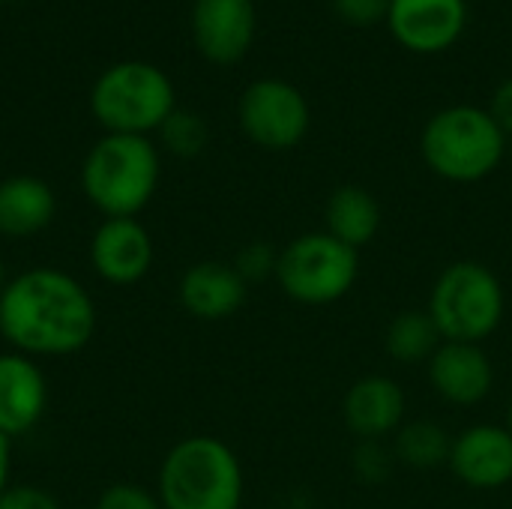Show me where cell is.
<instances>
[{"label": "cell", "instance_id": "6da1fadb", "mask_svg": "<svg viewBox=\"0 0 512 509\" xmlns=\"http://www.w3.org/2000/svg\"><path fill=\"white\" fill-rule=\"evenodd\" d=\"M96 303L57 267H30L0 291V336L24 357H69L90 345Z\"/></svg>", "mask_w": 512, "mask_h": 509}, {"label": "cell", "instance_id": "7a4b0ae2", "mask_svg": "<svg viewBox=\"0 0 512 509\" xmlns=\"http://www.w3.org/2000/svg\"><path fill=\"white\" fill-rule=\"evenodd\" d=\"M159 150L147 135H105L81 165V192L105 219H135L156 195Z\"/></svg>", "mask_w": 512, "mask_h": 509}, {"label": "cell", "instance_id": "3957f363", "mask_svg": "<svg viewBox=\"0 0 512 509\" xmlns=\"http://www.w3.org/2000/svg\"><path fill=\"white\" fill-rule=\"evenodd\" d=\"M156 498L162 509H240V459L213 435H189L162 459Z\"/></svg>", "mask_w": 512, "mask_h": 509}, {"label": "cell", "instance_id": "277c9868", "mask_svg": "<svg viewBox=\"0 0 512 509\" xmlns=\"http://www.w3.org/2000/svg\"><path fill=\"white\" fill-rule=\"evenodd\" d=\"M420 150L438 177L450 183H477L501 165L507 135L486 108L453 105L426 123Z\"/></svg>", "mask_w": 512, "mask_h": 509}, {"label": "cell", "instance_id": "5b68a950", "mask_svg": "<svg viewBox=\"0 0 512 509\" xmlns=\"http://www.w3.org/2000/svg\"><path fill=\"white\" fill-rule=\"evenodd\" d=\"M174 108L177 96L171 78L147 60H123L108 66L90 90V111L111 135L159 132Z\"/></svg>", "mask_w": 512, "mask_h": 509}, {"label": "cell", "instance_id": "8992f818", "mask_svg": "<svg viewBox=\"0 0 512 509\" xmlns=\"http://www.w3.org/2000/svg\"><path fill=\"white\" fill-rule=\"evenodd\" d=\"M504 309L501 279L480 261H456L435 279L426 312L444 342L480 345L501 327Z\"/></svg>", "mask_w": 512, "mask_h": 509}, {"label": "cell", "instance_id": "52a82bcc", "mask_svg": "<svg viewBox=\"0 0 512 509\" xmlns=\"http://www.w3.org/2000/svg\"><path fill=\"white\" fill-rule=\"evenodd\" d=\"M360 273L357 249L327 231L294 237L276 261L279 288L303 306H330L342 300Z\"/></svg>", "mask_w": 512, "mask_h": 509}, {"label": "cell", "instance_id": "ba28073f", "mask_svg": "<svg viewBox=\"0 0 512 509\" xmlns=\"http://www.w3.org/2000/svg\"><path fill=\"white\" fill-rule=\"evenodd\" d=\"M237 117L246 138L264 150H291L309 132V102L282 78L249 84L240 96Z\"/></svg>", "mask_w": 512, "mask_h": 509}, {"label": "cell", "instance_id": "9c48e42d", "mask_svg": "<svg viewBox=\"0 0 512 509\" xmlns=\"http://www.w3.org/2000/svg\"><path fill=\"white\" fill-rule=\"evenodd\" d=\"M387 24L399 45L417 54H438L459 42L468 24L465 0H390Z\"/></svg>", "mask_w": 512, "mask_h": 509}, {"label": "cell", "instance_id": "30bf717a", "mask_svg": "<svg viewBox=\"0 0 512 509\" xmlns=\"http://www.w3.org/2000/svg\"><path fill=\"white\" fill-rule=\"evenodd\" d=\"M90 264L108 285H135L153 267V237L138 219H105L90 237Z\"/></svg>", "mask_w": 512, "mask_h": 509}, {"label": "cell", "instance_id": "8fae6325", "mask_svg": "<svg viewBox=\"0 0 512 509\" xmlns=\"http://www.w3.org/2000/svg\"><path fill=\"white\" fill-rule=\"evenodd\" d=\"M192 39L198 51L219 66L237 63L255 39L252 0H195Z\"/></svg>", "mask_w": 512, "mask_h": 509}, {"label": "cell", "instance_id": "7c38bea8", "mask_svg": "<svg viewBox=\"0 0 512 509\" xmlns=\"http://www.w3.org/2000/svg\"><path fill=\"white\" fill-rule=\"evenodd\" d=\"M447 465L471 489H504L512 483V432L492 423L468 426L453 438Z\"/></svg>", "mask_w": 512, "mask_h": 509}, {"label": "cell", "instance_id": "4fadbf2b", "mask_svg": "<svg viewBox=\"0 0 512 509\" xmlns=\"http://www.w3.org/2000/svg\"><path fill=\"white\" fill-rule=\"evenodd\" d=\"M48 381L33 357L18 351L0 354V435L21 438L45 417Z\"/></svg>", "mask_w": 512, "mask_h": 509}, {"label": "cell", "instance_id": "5bb4252c", "mask_svg": "<svg viewBox=\"0 0 512 509\" xmlns=\"http://www.w3.org/2000/svg\"><path fill=\"white\" fill-rule=\"evenodd\" d=\"M492 363L480 345L441 342L429 360V384L450 405H480L492 393Z\"/></svg>", "mask_w": 512, "mask_h": 509}, {"label": "cell", "instance_id": "9a60e30c", "mask_svg": "<svg viewBox=\"0 0 512 509\" xmlns=\"http://www.w3.org/2000/svg\"><path fill=\"white\" fill-rule=\"evenodd\" d=\"M180 303L198 321H225L237 315L246 303L249 285L234 270V264L201 261L189 267L180 279Z\"/></svg>", "mask_w": 512, "mask_h": 509}, {"label": "cell", "instance_id": "2e32d148", "mask_svg": "<svg viewBox=\"0 0 512 509\" xmlns=\"http://www.w3.org/2000/svg\"><path fill=\"white\" fill-rule=\"evenodd\" d=\"M348 429L360 441H381L396 432L405 417V393L387 375H366L351 384L342 402Z\"/></svg>", "mask_w": 512, "mask_h": 509}, {"label": "cell", "instance_id": "e0dca14e", "mask_svg": "<svg viewBox=\"0 0 512 509\" xmlns=\"http://www.w3.org/2000/svg\"><path fill=\"white\" fill-rule=\"evenodd\" d=\"M54 189L30 174L0 180V237L21 240L45 231L54 222Z\"/></svg>", "mask_w": 512, "mask_h": 509}, {"label": "cell", "instance_id": "ac0fdd59", "mask_svg": "<svg viewBox=\"0 0 512 509\" xmlns=\"http://www.w3.org/2000/svg\"><path fill=\"white\" fill-rule=\"evenodd\" d=\"M381 228V207L363 186H339L327 201V234L351 249H363Z\"/></svg>", "mask_w": 512, "mask_h": 509}, {"label": "cell", "instance_id": "d6986e66", "mask_svg": "<svg viewBox=\"0 0 512 509\" xmlns=\"http://www.w3.org/2000/svg\"><path fill=\"white\" fill-rule=\"evenodd\" d=\"M441 333L432 321L429 312L420 309H405L399 312L384 333V351L387 357H393L402 366H414V363H429L432 354L441 348Z\"/></svg>", "mask_w": 512, "mask_h": 509}, {"label": "cell", "instance_id": "ffe728a7", "mask_svg": "<svg viewBox=\"0 0 512 509\" xmlns=\"http://www.w3.org/2000/svg\"><path fill=\"white\" fill-rule=\"evenodd\" d=\"M450 447H453V438L438 423H429V420L408 423L396 435V459L417 471H429V468L450 462Z\"/></svg>", "mask_w": 512, "mask_h": 509}, {"label": "cell", "instance_id": "44dd1931", "mask_svg": "<svg viewBox=\"0 0 512 509\" xmlns=\"http://www.w3.org/2000/svg\"><path fill=\"white\" fill-rule=\"evenodd\" d=\"M159 138H162L168 153L192 159L207 147V123L192 111L174 108V114L159 126Z\"/></svg>", "mask_w": 512, "mask_h": 509}, {"label": "cell", "instance_id": "7402d4cb", "mask_svg": "<svg viewBox=\"0 0 512 509\" xmlns=\"http://www.w3.org/2000/svg\"><path fill=\"white\" fill-rule=\"evenodd\" d=\"M276 261H279V252H273L267 243H249L240 249L237 261H234V270L249 282H261L267 276H276Z\"/></svg>", "mask_w": 512, "mask_h": 509}, {"label": "cell", "instance_id": "603a6c76", "mask_svg": "<svg viewBox=\"0 0 512 509\" xmlns=\"http://www.w3.org/2000/svg\"><path fill=\"white\" fill-rule=\"evenodd\" d=\"M96 509H162L159 498L141 486H132V483H114L108 486L99 501Z\"/></svg>", "mask_w": 512, "mask_h": 509}, {"label": "cell", "instance_id": "cb8c5ba5", "mask_svg": "<svg viewBox=\"0 0 512 509\" xmlns=\"http://www.w3.org/2000/svg\"><path fill=\"white\" fill-rule=\"evenodd\" d=\"M354 471L363 483H384L390 474V453L378 441H363L354 453Z\"/></svg>", "mask_w": 512, "mask_h": 509}, {"label": "cell", "instance_id": "d4e9b609", "mask_svg": "<svg viewBox=\"0 0 512 509\" xmlns=\"http://www.w3.org/2000/svg\"><path fill=\"white\" fill-rule=\"evenodd\" d=\"M333 9L342 21L354 27H369V24L387 21L390 0H333Z\"/></svg>", "mask_w": 512, "mask_h": 509}, {"label": "cell", "instance_id": "484cf974", "mask_svg": "<svg viewBox=\"0 0 512 509\" xmlns=\"http://www.w3.org/2000/svg\"><path fill=\"white\" fill-rule=\"evenodd\" d=\"M0 509H60V504L39 486H6L0 492Z\"/></svg>", "mask_w": 512, "mask_h": 509}, {"label": "cell", "instance_id": "4316f807", "mask_svg": "<svg viewBox=\"0 0 512 509\" xmlns=\"http://www.w3.org/2000/svg\"><path fill=\"white\" fill-rule=\"evenodd\" d=\"M489 114L495 117V123L501 126L504 135H512V78H507V81L495 90Z\"/></svg>", "mask_w": 512, "mask_h": 509}, {"label": "cell", "instance_id": "83f0119b", "mask_svg": "<svg viewBox=\"0 0 512 509\" xmlns=\"http://www.w3.org/2000/svg\"><path fill=\"white\" fill-rule=\"evenodd\" d=\"M9 471H12V441L0 435V492L9 486Z\"/></svg>", "mask_w": 512, "mask_h": 509}, {"label": "cell", "instance_id": "f1b7e54d", "mask_svg": "<svg viewBox=\"0 0 512 509\" xmlns=\"http://www.w3.org/2000/svg\"><path fill=\"white\" fill-rule=\"evenodd\" d=\"M6 282H9V279H6V264H3V255H0V291L6 288Z\"/></svg>", "mask_w": 512, "mask_h": 509}, {"label": "cell", "instance_id": "f546056e", "mask_svg": "<svg viewBox=\"0 0 512 509\" xmlns=\"http://www.w3.org/2000/svg\"><path fill=\"white\" fill-rule=\"evenodd\" d=\"M507 429L512 432V405H510V414H507Z\"/></svg>", "mask_w": 512, "mask_h": 509}]
</instances>
